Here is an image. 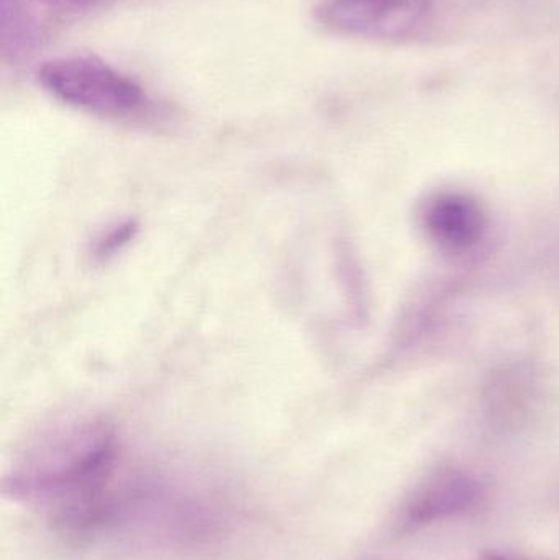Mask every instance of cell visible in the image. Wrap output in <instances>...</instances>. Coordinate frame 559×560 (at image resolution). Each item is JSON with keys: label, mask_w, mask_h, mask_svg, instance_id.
Masks as SVG:
<instances>
[{"label": "cell", "mask_w": 559, "mask_h": 560, "mask_svg": "<svg viewBox=\"0 0 559 560\" xmlns=\"http://www.w3.org/2000/svg\"><path fill=\"white\" fill-rule=\"evenodd\" d=\"M118 443L110 424L78 420L36 438L13 463L2 483L5 499L46 509L62 535L79 538L108 510Z\"/></svg>", "instance_id": "6da1fadb"}, {"label": "cell", "mask_w": 559, "mask_h": 560, "mask_svg": "<svg viewBox=\"0 0 559 560\" xmlns=\"http://www.w3.org/2000/svg\"><path fill=\"white\" fill-rule=\"evenodd\" d=\"M39 85L68 107L107 120H131L150 108L144 89L118 69L92 56H61L43 62Z\"/></svg>", "instance_id": "7a4b0ae2"}, {"label": "cell", "mask_w": 559, "mask_h": 560, "mask_svg": "<svg viewBox=\"0 0 559 560\" xmlns=\"http://www.w3.org/2000/svg\"><path fill=\"white\" fill-rule=\"evenodd\" d=\"M486 487L465 470H446L423 483L404 509V523L433 525L475 510L485 500Z\"/></svg>", "instance_id": "277c9868"}, {"label": "cell", "mask_w": 559, "mask_h": 560, "mask_svg": "<svg viewBox=\"0 0 559 560\" xmlns=\"http://www.w3.org/2000/svg\"><path fill=\"white\" fill-rule=\"evenodd\" d=\"M486 560H519L514 558H509V556H502V555H489L488 559Z\"/></svg>", "instance_id": "ba28073f"}, {"label": "cell", "mask_w": 559, "mask_h": 560, "mask_svg": "<svg viewBox=\"0 0 559 560\" xmlns=\"http://www.w3.org/2000/svg\"><path fill=\"white\" fill-rule=\"evenodd\" d=\"M42 2L59 12L82 13L105 9L117 0H42Z\"/></svg>", "instance_id": "52a82bcc"}, {"label": "cell", "mask_w": 559, "mask_h": 560, "mask_svg": "<svg viewBox=\"0 0 559 560\" xmlns=\"http://www.w3.org/2000/svg\"><path fill=\"white\" fill-rule=\"evenodd\" d=\"M135 226L131 223H121L110 232L104 233L94 246V255L98 258H107L114 253L120 252L121 246L127 245L133 238Z\"/></svg>", "instance_id": "8992f818"}, {"label": "cell", "mask_w": 559, "mask_h": 560, "mask_svg": "<svg viewBox=\"0 0 559 560\" xmlns=\"http://www.w3.org/2000/svg\"><path fill=\"white\" fill-rule=\"evenodd\" d=\"M423 219L430 236L452 252H463L476 245L485 230L481 209L473 200L455 194L430 200Z\"/></svg>", "instance_id": "5b68a950"}, {"label": "cell", "mask_w": 559, "mask_h": 560, "mask_svg": "<svg viewBox=\"0 0 559 560\" xmlns=\"http://www.w3.org/2000/svg\"><path fill=\"white\" fill-rule=\"evenodd\" d=\"M433 10L435 0H322L314 19L345 38L403 43L429 25Z\"/></svg>", "instance_id": "3957f363"}]
</instances>
